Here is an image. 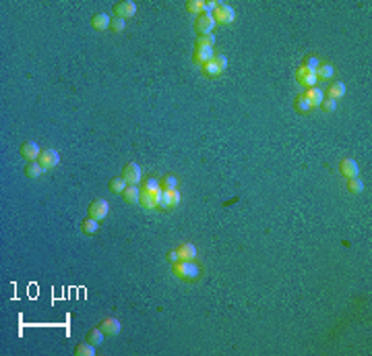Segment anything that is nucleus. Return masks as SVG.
<instances>
[{
	"mask_svg": "<svg viewBox=\"0 0 372 356\" xmlns=\"http://www.w3.org/2000/svg\"><path fill=\"white\" fill-rule=\"evenodd\" d=\"M172 275L182 282L193 284V282H198V277H201V267L195 261H176L172 265Z\"/></svg>",
	"mask_w": 372,
	"mask_h": 356,
	"instance_id": "nucleus-1",
	"label": "nucleus"
},
{
	"mask_svg": "<svg viewBox=\"0 0 372 356\" xmlns=\"http://www.w3.org/2000/svg\"><path fill=\"white\" fill-rule=\"evenodd\" d=\"M211 15H213L215 23H219V25H232L236 21V11L230 4H223V2H217V6H215V11Z\"/></svg>",
	"mask_w": 372,
	"mask_h": 356,
	"instance_id": "nucleus-2",
	"label": "nucleus"
},
{
	"mask_svg": "<svg viewBox=\"0 0 372 356\" xmlns=\"http://www.w3.org/2000/svg\"><path fill=\"white\" fill-rule=\"evenodd\" d=\"M215 25L217 23H215L211 13H201L195 19V31H196V36H209V33H213Z\"/></svg>",
	"mask_w": 372,
	"mask_h": 356,
	"instance_id": "nucleus-3",
	"label": "nucleus"
},
{
	"mask_svg": "<svg viewBox=\"0 0 372 356\" xmlns=\"http://www.w3.org/2000/svg\"><path fill=\"white\" fill-rule=\"evenodd\" d=\"M180 205V193L176 190H161L159 193V209L161 211H170L174 207Z\"/></svg>",
	"mask_w": 372,
	"mask_h": 356,
	"instance_id": "nucleus-4",
	"label": "nucleus"
},
{
	"mask_svg": "<svg viewBox=\"0 0 372 356\" xmlns=\"http://www.w3.org/2000/svg\"><path fill=\"white\" fill-rule=\"evenodd\" d=\"M122 178L126 180V185H139L143 180V172H141V166L137 162H128L124 170H122Z\"/></svg>",
	"mask_w": 372,
	"mask_h": 356,
	"instance_id": "nucleus-5",
	"label": "nucleus"
},
{
	"mask_svg": "<svg viewBox=\"0 0 372 356\" xmlns=\"http://www.w3.org/2000/svg\"><path fill=\"white\" fill-rule=\"evenodd\" d=\"M159 193L161 190H145V188H141L139 205L145 207V209H159Z\"/></svg>",
	"mask_w": 372,
	"mask_h": 356,
	"instance_id": "nucleus-6",
	"label": "nucleus"
},
{
	"mask_svg": "<svg viewBox=\"0 0 372 356\" xmlns=\"http://www.w3.org/2000/svg\"><path fill=\"white\" fill-rule=\"evenodd\" d=\"M108 213H110V205L108 201H103V199H95V201H91L89 205V209H87V215L93 220H103V218H108Z\"/></svg>",
	"mask_w": 372,
	"mask_h": 356,
	"instance_id": "nucleus-7",
	"label": "nucleus"
},
{
	"mask_svg": "<svg viewBox=\"0 0 372 356\" xmlns=\"http://www.w3.org/2000/svg\"><path fill=\"white\" fill-rule=\"evenodd\" d=\"M38 162L44 166V170H52V168H56L60 164V153L56 149H41Z\"/></svg>",
	"mask_w": 372,
	"mask_h": 356,
	"instance_id": "nucleus-8",
	"label": "nucleus"
},
{
	"mask_svg": "<svg viewBox=\"0 0 372 356\" xmlns=\"http://www.w3.org/2000/svg\"><path fill=\"white\" fill-rule=\"evenodd\" d=\"M114 13H116L118 19H131V17L137 15V4L133 0H122V2L114 4Z\"/></svg>",
	"mask_w": 372,
	"mask_h": 356,
	"instance_id": "nucleus-9",
	"label": "nucleus"
},
{
	"mask_svg": "<svg viewBox=\"0 0 372 356\" xmlns=\"http://www.w3.org/2000/svg\"><path fill=\"white\" fill-rule=\"evenodd\" d=\"M296 81L304 85L306 89H308V87H316V83H318L314 71H308L306 66H300L298 71H296Z\"/></svg>",
	"mask_w": 372,
	"mask_h": 356,
	"instance_id": "nucleus-10",
	"label": "nucleus"
},
{
	"mask_svg": "<svg viewBox=\"0 0 372 356\" xmlns=\"http://www.w3.org/2000/svg\"><path fill=\"white\" fill-rule=\"evenodd\" d=\"M215 56V50L213 48H207V46H195V52H193V63L196 64H205Z\"/></svg>",
	"mask_w": 372,
	"mask_h": 356,
	"instance_id": "nucleus-11",
	"label": "nucleus"
},
{
	"mask_svg": "<svg viewBox=\"0 0 372 356\" xmlns=\"http://www.w3.org/2000/svg\"><path fill=\"white\" fill-rule=\"evenodd\" d=\"M339 172L345 178H356L360 174V168H358V162L352 160V158H345L339 162Z\"/></svg>",
	"mask_w": 372,
	"mask_h": 356,
	"instance_id": "nucleus-12",
	"label": "nucleus"
},
{
	"mask_svg": "<svg viewBox=\"0 0 372 356\" xmlns=\"http://www.w3.org/2000/svg\"><path fill=\"white\" fill-rule=\"evenodd\" d=\"M39 153H41V149H39V145L36 143V141H25L23 145H21V155L27 162H38V158H39Z\"/></svg>",
	"mask_w": 372,
	"mask_h": 356,
	"instance_id": "nucleus-13",
	"label": "nucleus"
},
{
	"mask_svg": "<svg viewBox=\"0 0 372 356\" xmlns=\"http://www.w3.org/2000/svg\"><path fill=\"white\" fill-rule=\"evenodd\" d=\"M99 329L106 335H118L120 334V329H122V325H120V321L118 319H114V317H106L99 323Z\"/></svg>",
	"mask_w": 372,
	"mask_h": 356,
	"instance_id": "nucleus-14",
	"label": "nucleus"
},
{
	"mask_svg": "<svg viewBox=\"0 0 372 356\" xmlns=\"http://www.w3.org/2000/svg\"><path fill=\"white\" fill-rule=\"evenodd\" d=\"M176 251H178L180 261H195L196 259V247L193 242H182V245H178Z\"/></svg>",
	"mask_w": 372,
	"mask_h": 356,
	"instance_id": "nucleus-15",
	"label": "nucleus"
},
{
	"mask_svg": "<svg viewBox=\"0 0 372 356\" xmlns=\"http://www.w3.org/2000/svg\"><path fill=\"white\" fill-rule=\"evenodd\" d=\"M304 95H306V100H308V104H310V108H318L323 104V100H325V93L318 89V87H308L306 91H304Z\"/></svg>",
	"mask_w": 372,
	"mask_h": 356,
	"instance_id": "nucleus-16",
	"label": "nucleus"
},
{
	"mask_svg": "<svg viewBox=\"0 0 372 356\" xmlns=\"http://www.w3.org/2000/svg\"><path fill=\"white\" fill-rule=\"evenodd\" d=\"M139 197H141V187L139 185H128L122 193V199L128 205H137L139 203Z\"/></svg>",
	"mask_w": 372,
	"mask_h": 356,
	"instance_id": "nucleus-17",
	"label": "nucleus"
},
{
	"mask_svg": "<svg viewBox=\"0 0 372 356\" xmlns=\"http://www.w3.org/2000/svg\"><path fill=\"white\" fill-rule=\"evenodd\" d=\"M110 23L112 19L106 15V13H98V15H93L91 17V27L95 31H103V29H110Z\"/></svg>",
	"mask_w": 372,
	"mask_h": 356,
	"instance_id": "nucleus-18",
	"label": "nucleus"
},
{
	"mask_svg": "<svg viewBox=\"0 0 372 356\" xmlns=\"http://www.w3.org/2000/svg\"><path fill=\"white\" fill-rule=\"evenodd\" d=\"M201 68H203V75L207 77V79H217V77L223 73V68L215 63V58H211L209 63H205Z\"/></svg>",
	"mask_w": 372,
	"mask_h": 356,
	"instance_id": "nucleus-19",
	"label": "nucleus"
},
{
	"mask_svg": "<svg viewBox=\"0 0 372 356\" xmlns=\"http://www.w3.org/2000/svg\"><path fill=\"white\" fill-rule=\"evenodd\" d=\"M314 75H316L318 81H331L333 77H335V68H333V64H329V63H321Z\"/></svg>",
	"mask_w": 372,
	"mask_h": 356,
	"instance_id": "nucleus-20",
	"label": "nucleus"
},
{
	"mask_svg": "<svg viewBox=\"0 0 372 356\" xmlns=\"http://www.w3.org/2000/svg\"><path fill=\"white\" fill-rule=\"evenodd\" d=\"M345 95V85L341 83V81H333L331 85H329V98L331 100H341Z\"/></svg>",
	"mask_w": 372,
	"mask_h": 356,
	"instance_id": "nucleus-21",
	"label": "nucleus"
},
{
	"mask_svg": "<svg viewBox=\"0 0 372 356\" xmlns=\"http://www.w3.org/2000/svg\"><path fill=\"white\" fill-rule=\"evenodd\" d=\"M81 230H83V234L91 236V234H98L99 224H98V220H93V218H89V215H87V218L81 222Z\"/></svg>",
	"mask_w": 372,
	"mask_h": 356,
	"instance_id": "nucleus-22",
	"label": "nucleus"
},
{
	"mask_svg": "<svg viewBox=\"0 0 372 356\" xmlns=\"http://www.w3.org/2000/svg\"><path fill=\"white\" fill-rule=\"evenodd\" d=\"M25 174H27L29 178H39L41 174H44V166H41L39 162H27V166H25Z\"/></svg>",
	"mask_w": 372,
	"mask_h": 356,
	"instance_id": "nucleus-23",
	"label": "nucleus"
},
{
	"mask_svg": "<svg viewBox=\"0 0 372 356\" xmlns=\"http://www.w3.org/2000/svg\"><path fill=\"white\" fill-rule=\"evenodd\" d=\"M294 108H296V112H300V114H308L310 110V104H308V100H306V95L304 93H300L296 100H294Z\"/></svg>",
	"mask_w": 372,
	"mask_h": 356,
	"instance_id": "nucleus-24",
	"label": "nucleus"
},
{
	"mask_svg": "<svg viewBox=\"0 0 372 356\" xmlns=\"http://www.w3.org/2000/svg\"><path fill=\"white\" fill-rule=\"evenodd\" d=\"M126 187L128 185H126V180L122 176H114V178L110 180V190H112V193H116V195H122Z\"/></svg>",
	"mask_w": 372,
	"mask_h": 356,
	"instance_id": "nucleus-25",
	"label": "nucleus"
},
{
	"mask_svg": "<svg viewBox=\"0 0 372 356\" xmlns=\"http://www.w3.org/2000/svg\"><path fill=\"white\" fill-rule=\"evenodd\" d=\"M103 335H106V334H103L99 327H95V329H91V332L87 334V342H89V344H93L95 348H98L99 344H103Z\"/></svg>",
	"mask_w": 372,
	"mask_h": 356,
	"instance_id": "nucleus-26",
	"label": "nucleus"
},
{
	"mask_svg": "<svg viewBox=\"0 0 372 356\" xmlns=\"http://www.w3.org/2000/svg\"><path fill=\"white\" fill-rule=\"evenodd\" d=\"M348 190H350L352 195L364 193V182H362L358 176H356V178H348Z\"/></svg>",
	"mask_w": 372,
	"mask_h": 356,
	"instance_id": "nucleus-27",
	"label": "nucleus"
},
{
	"mask_svg": "<svg viewBox=\"0 0 372 356\" xmlns=\"http://www.w3.org/2000/svg\"><path fill=\"white\" fill-rule=\"evenodd\" d=\"M161 180V190H176L178 188V178L174 174H166Z\"/></svg>",
	"mask_w": 372,
	"mask_h": 356,
	"instance_id": "nucleus-28",
	"label": "nucleus"
},
{
	"mask_svg": "<svg viewBox=\"0 0 372 356\" xmlns=\"http://www.w3.org/2000/svg\"><path fill=\"white\" fill-rule=\"evenodd\" d=\"M318 64H321V58L314 56V54H308V56H304V60H302V66H306L308 71H314V73H316Z\"/></svg>",
	"mask_w": 372,
	"mask_h": 356,
	"instance_id": "nucleus-29",
	"label": "nucleus"
},
{
	"mask_svg": "<svg viewBox=\"0 0 372 356\" xmlns=\"http://www.w3.org/2000/svg\"><path fill=\"white\" fill-rule=\"evenodd\" d=\"M75 354H77V356H93V354H95V346L89 344V342H83V344L77 346Z\"/></svg>",
	"mask_w": 372,
	"mask_h": 356,
	"instance_id": "nucleus-30",
	"label": "nucleus"
},
{
	"mask_svg": "<svg viewBox=\"0 0 372 356\" xmlns=\"http://www.w3.org/2000/svg\"><path fill=\"white\" fill-rule=\"evenodd\" d=\"M141 188H145V190H161V180L149 176V178H145V180H143Z\"/></svg>",
	"mask_w": 372,
	"mask_h": 356,
	"instance_id": "nucleus-31",
	"label": "nucleus"
},
{
	"mask_svg": "<svg viewBox=\"0 0 372 356\" xmlns=\"http://www.w3.org/2000/svg\"><path fill=\"white\" fill-rule=\"evenodd\" d=\"M186 11L195 13L198 17V15L203 13V0H188V2H186Z\"/></svg>",
	"mask_w": 372,
	"mask_h": 356,
	"instance_id": "nucleus-32",
	"label": "nucleus"
},
{
	"mask_svg": "<svg viewBox=\"0 0 372 356\" xmlns=\"http://www.w3.org/2000/svg\"><path fill=\"white\" fill-rule=\"evenodd\" d=\"M126 29V23H124V19H118V17H114L112 19V23H110V31H114V33H122Z\"/></svg>",
	"mask_w": 372,
	"mask_h": 356,
	"instance_id": "nucleus-33",
	"label": "nucleus"
},
{
	"mask_svg": "<svg viewBox=\"0 0 372 356\" xmlns=\"http://www.w3.org/2000/svg\"><path fill=\"white\" fill-rule=\"evenodd\" d=\"M195 46H207V48H213L215 46V36L213 33H209V36H198L196 44Z\"/></svg>",
	"mask_w": 372,
	"mask_h": 356,
	"instance_id": "nucleus-34",
	"label": "nucleus"
},
{
	"mask_svg": "<svg viewBox=\"0 0 372 356\" xmlns=\"http://www.w3.org/2000/svg\"><path fill=\"white\" fill-rule=\"evenodd\" d=\"M321 108H323L325 112H335V110H337V102L331 100V98H325L323 104H321Z\"/></svg>",
	"mask_w": 372,
	"mask_h": 356,
	"instance_id": "nucleus-35",
	"label": "nucleus"
},
{
	"mask_svg": "<svg viewBox=\"0 0 372 356\" xmlns=\"http://www.w3.org/2000/svg\"><path fill=\"white\" fill-rule=\"evenodd\" d=\"M166 259L170 261V265H174L176 261H180V257H178V251H176V249H170L168 253H166Z\"/></svg>",
	"mask_w": 372,
	"mask_h": 356,
	"instance_id": "nucleus-36",
	"label": "nucleus"
},
{
	"mask_svg": "<svg viewBox=\"0 0 372 356\" xmlns=\"http://www.w3.org/2000/svg\"><path fill=\"white\" fill-rule=\"evenodd\" d=\"M215 6H217L215 0H207V2H203V13H213Z\"/></svg>",
	"mask_w": 372,
	"mask_h": 356,
	"instance_id": "nucleus-37",
	"label": "nucleus"
}]
</instances>
